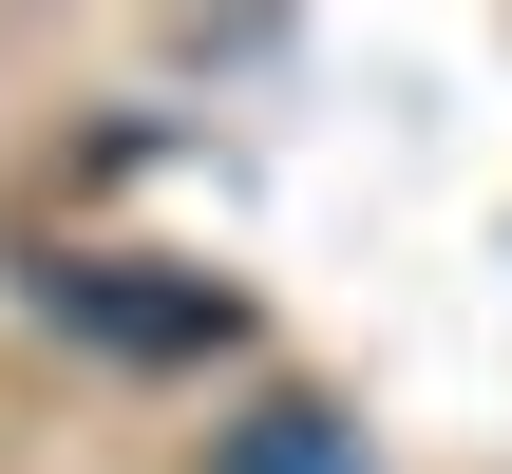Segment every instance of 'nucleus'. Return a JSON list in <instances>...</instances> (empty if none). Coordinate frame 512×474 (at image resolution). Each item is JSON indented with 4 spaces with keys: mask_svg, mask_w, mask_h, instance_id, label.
<instances>
[{
    "mask_svg": "<svg viewBox=\"0 0 512 474\" xmlns=\"http://www.w3.org/2000/svg\"><path fill=\"white\" fill-rule=\"evenodd\" d=\"M209 474H361V418L342 399H266V418H228Z\"/></svg>",
    "mask_w": 512,
    "mask_h": 474,
    "instance_id": "nucleus-1",
    "label": "nucleus"
}]
</instances>
